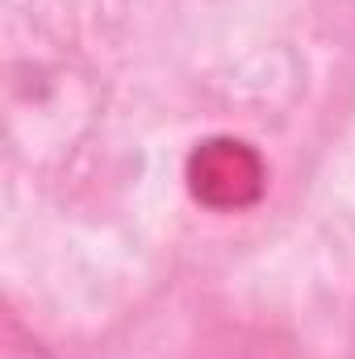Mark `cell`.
I'll list each match as a JSON object with an SVG mask.
<instances>
[{
    "label": "cell",
    "mask_w": 355,
    "mask_h": 359,
    "mask_svg": "<svg viewBox=\"0 0 355 359\" xmlns=\"http://www.w3.org/2000/svg\"><path fill=\"white\" fill-rule=\"evenodd\" d=\"M188 188L196 201H205L213 209H243L264 192V163L247 142L213 138L192 151Z\"/></svg>",
    "instance_id": "cell-1"
}]
</instances>
